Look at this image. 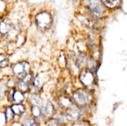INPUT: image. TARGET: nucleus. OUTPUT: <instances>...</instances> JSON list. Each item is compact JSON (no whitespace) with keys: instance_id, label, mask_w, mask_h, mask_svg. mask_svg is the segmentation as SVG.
Wrapping results in <instances>:
<instances>
[{"instance_id":"nucleus-1","label":"nucleus","mask_w":127,"mask_h":126,"mask_svg":"<svg viewBox=\"0 0 127 126\" xmlns=\"http://www.w3.org/2000/svg\"><path fill=\"white\" fill-rule=\"evenodd\" d=\"M73 99L77 105L86 106L93 101V95L85 89H79L74 93Z\"/></svg>"},{"instance_id":"nucleus-2","label":"nucleus","mask_w":127,"mask_h":126,"mask_svg":"<svg viewBox=\"0 0 127 126\" xmlns=\"http://www.w3.org/2000/svg\"><path fill=\"white\" fill-rule=\"evenodd\" d=\"M84 114V111L81 107L74 105H71L68 107L66 112V119L69 121H77L80 119Z\"/></svg>"},{"instance_id":"nucleus-3","label":"nucleus","mask_w":127,"mask_h":126,"mask_svg":"<svg viewBox=\"0 0 127 126\" xmlns=\"http://www.w3.org/2000/svg\"><path fill=\"white\" fill-rule=\"evenodd\" d=\"M12 70L17 78L22 80L27 76L30 71V65L26 62L18 63L14 65Z\"/></svg>"},{"instance_id":"nucleus-4","label":"nucleus","mask_w":127,"mask_h":126,"mask_svg":"<svg viewBox=\"0 0 127 126\" xmlns=\"http://www.w3.org/2000/svg\"><path fill=\"white\" fill-rule=\"evenodd\" d=\"M36 22L40 29L45 30L50 27L52 24V17L47 12H43L37 15L36 17Z\"/></svg>"},{"instance_id":"nucleus-5","label":"nucleus","mask_w":127,"mask_h":126,"mask_svg":"<svg viewBox=\"0 0 127 126\" xmlns=\"http://www.w3.org/2000/svg\"><path fill=\"white\" fill-rule=\"evenodd\" d=\"M79 78L83 85L87 87H91L94 85L95 80L94 75L93 72L88 69H84L81 71Z\"/></svg>"},{"instance_id":"nucleus-6","label":"nucleus","mask_w":127,"mask_h":126,"mask_svg":"<svg viewBox=\"0 0 127 126\" xmlns=\"http://www.w3.org/2000/svg\"><path fill=\"white\" fill-rule=\"evenodd\" d=\"M94 15L99 16L102 13V7L97 0H84Z\"/></svg>"},{"instance_id":"nucleus-7","label":"nucleus","mask_w":127,"mask_h":126,"mask_svg":"<svg viewBox=\"0 0 127 126\" xmlns=\"http://www.w3.org/2000/svg\"><path fill=\"white\" fill-rule=\"evenodd\" d=\"M40 109L42 114L45 116H51L53 112V106L50 101H44L42 103V108Z\"/></svg>"},{"instance_id":"nucleus-8","label":"nucleus","mask_w":127,"mask_h":126,"mask_svg":"<svg viewBox=\"0 0 127 126\" xmlns=\"http://www.w3.org/2000/svg\"><path fill=\"white\" fill-rule=\"evenodd\" d=\"M12 24L11 21L4 20L0 23V32L2 34H6L12 30Z\"/></svg>"},{"instance_id":"nucleus-9","label":"nucleus","mask_w":127,"mask_h":126,"mask_svg":"<svg viewBox=\"0 0 127 126\" xmlns=\"http://www.w3.org/2000/svg\"><path fill=\"white\" fill-rule=\"evenodd\" d=\"M11 110L14 114L17 116H21L25 112V107L21 104H16L11 107Z\"/></svg>"},{"instance_id":"nucleus-10","label":"nucleus","mask_w":127,"mask_h":126,"mask_svg":"<svg viewBox=\"0 0 127 126\" xmlns=\"http://www.w3.org/2000/svg\"><path fill=\"white\" fill-rule=\"evenodd\" d=\"M12 99L14 102L17 103H21L24 100V96L23 93L21 91H15L13 93L12 96Z\"/></svg>"},{"instance_id":"nucleus-11","label":"nucleus","mask_w":127,"mask_h":126,"mask_svg":"<svg viewBox=\"0 0 127 126\" xmlns=\"http://www.w3.org/2000/svg\"><path fill=\"white\" fill-rule=\"evenodd\" d=\"M30 80H31V78H28V75H27L24 79H22L20 82L19 84V88L22 91H25L27 90V88H28L29 82H30Z\"/></svg>"},{"instance_id":"nucleus-12","label":"nucleus","mask_w":127,"mask_h":126,"mask_svg":"<svg viewBox=\"0 0 127 126\" xmlns=\"http://www.w3.org/2000/svg\"><path fill=\"white\" fill-rule=\"evenodd\" d=\"M102 2L107 7H110V8H114V7H117L118 5L119 4L120 1L119 0H102Z\"/></svg>"},{"instance_id":"nucleus-13","label":"nucleus","mask_w":127,"mask_h":126,"mask_svg":"<svg viewBox=\"0 0 127 126\" xmlns=\"http://www.w3.org/2000/svg\"><path fill=\"white\" fill-rule=\"evenodd\" d=\"M32 114L35 118L38 119L41 118L42 115H43L42 113V111H41L40 108L38 107V106H35L32 108Z\"/></svg>"},{"instance_id":"nucleus-14","label":"nucleus","mask_w":127,"mask_h":126,"mask_svg":"<svg viewBox=\"0 0 127 126\" xmlns=\"http://www.w3.org/2000/svg\"><path fill=\"white\" fill-rule=\"evenodd\" d=\"M87 65H88L89 70L91 72H95L97 70V63L93 59H89L87 61Z\"/></svg>"},{"instance_id":"nucleus-15","label":"nucleus","mask_w":127,"mask_h":126,"mask_svg":"<svg viewBox=\"0 0 127 126\" xmlns=\"http://www.w3.org/2000/svg\"><path fill=\"white\" fill-rule=\"evenodd\" d=\"M22 124L24 126H37L35 121L33 119L28 117H26L22 121Z\"/></svg>"},{"instance_id":"nucleus-16","label":"nucleus","mask_w":127,"mask_h":126,"mask_svg":"<svg viewBox=\"0 0 127 126\" xmlns=\"http://www.w3.org/2000/svg\"><path fill=\"white\" fill-rule=\"evenodd\" d=\"M5 117H6V121H11L14 117V114L13 113V112L12 111L11 108H8L6 109V114H5Z\"/></svg>"},{"instance_id":"nucleus-17","label":"nucleus","mask_w":127,"mask_h":126,"mask_svg":"<svg viewBox=\"0 0 127 126\" xmlns=\"http://www.w3.org/2000/svg\"><path fill=\"white\" fill-rule=\"evenodd\" d=\"M31 102L34 106H37L41 105V100L37 95H33L31 98Z\"/></svg>"},{"instance_id":"nucleus-18","label":"nucleus","mask_w":127,"mask_h":126,"mask_svg":"<svg viewBox=\"0 0 127 126\" xmlns=\"http://www.w3.org/2000/svg\"><path fill=\"white\" fill-rule=\"evenodd\" d=\"M8 64L9 61L7 58L2 54H0V67H5L8 65Z\"/></svg>"},{"instance_id":"nucleus-19","label":"nucleus","mask_w":127,"mask_h":126,"mask_svg":"<svg viewBox=\"0 0 127 126\" xmlns=\"http://www.w3.org/2000/svg\"><path fill=\"white\" fill-rule=\"evenodd\" d=\"M6 90V85L3 81H0V96L4 95Z\"/></svg>"},{"instance_id":"nucleus-20","label":"nucleus","mask_w":127,"mask_h":126,"mask_svg":"<svg viewBox=\"0 0 127 126\" xmlns=\"http://www.w3.org/2000/svg\"><path fill=\"white\" fill-rule=\"evenodd\" d=\"M48 126H60V124L56 119H53L49 121Z\"/></svg>"}]
</instances>
